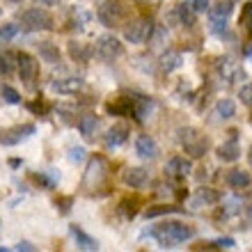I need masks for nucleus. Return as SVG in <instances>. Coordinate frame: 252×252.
<instances>
[{
  "mask_svg": "<svg viewBox=\"0 0 252 252\" xmlns=\"http://www.w3.org/2000/svg\"><path fill=\"white\" fill-rule=\"evenodd\" d=\"M152 239L158 241L160 248H177L181 243H186L195 236V229L186 222H177V220H167V222H160L149 232Z\"/></svg>",
  "mask_w": 252,
  "mask_h": 252,
  "instance_id": "1",
  "label": "nucleus"
},
{
  "mask_svg": "<svg viewBox=\"0 0 252 252\" xmlns=\"http://www.w3.org/2000/svg\"><path fill=\"white\" fill-rule=\"evenodd\" d=\"M108 177H110V165L101 154H94L92 158L87 160L85 174H83V190L87 192H96L106 186Z\"/></svg>",
  "mask_w": 252,
  "mask_h": 252,
  "instance_id": "2",
  "label": "nucleus"
},
{
  "mask_svg": "<svg viewBox=\"0 0 252 252\" xmlns=\"http://www.w3.org/2000/svg\"><path fill=\"white\" fill-rule=\"evenodd\" d=\"M179 135V145L184 147V152L190 156V158H202L206 152H209V138L199 128H192V126H184L177 131Z\"/></svg>",
  "mask_w": 252,
  "mask_h": 252,
  "instance_id": "3",
  "label": "nucleus"
},
{
  "mask_svg": "<svg viewBox=\"0 0 252 252\" xmlns=\"http://www.w3.org/2000/svg\"><path fill=\"white\" fill-rule=\"evenodd\" d=\"M92 55L101 62H115L124 55V46L115 34H101L96 44L92 46Z\"/></svg>",
  "mask_w": 252,
  "mask_h": 252,
  "instance_id": "4",
  "label": "nucleus"
},
{
  "mask_svg": "<svg viewBox=\"0 0 252 252\" xmlns=\"http://www.w3.org/2000/svg\"><path fill=\"white\" fill-rule=\"evenodd\" d=\"M21 28L28 32H39V30H53V16L41 9V7H30L21 12Z\"/></svg>",
  "mask_w": 252,
  "mask_h": 252,
  "instance_id": "5",
  "label": "nucleus"
},
{
  "mask_svg": "<svg viewBox=\"0 0 252 252\" xmlns=\"http://www.w3.org/2000/svg\"><path fill=\"white\" fill-rule=\"evenodd\" d=\"M152 34H154V21L149 16H140V19L128 21L124 28V39L128 44H145Z\"/></svg>",
  "mask_w": 252,
  "mask_h": 252,
  "instance_id": "6",
  "label": "nucleus"
},
{
  "mask_svg": "<svg viewBox=\"0 0 252 252\" xmlns=\"http://www.w3.org/2000/svg\"><path fill=\"white\" fill-rule=\"evenodd\" d=\"M16 66H19V76H21V80H23V85H26L28 90H34L37 76H39V62L34 60L30 53L21 51V53L16 55Z\"/></svg>",
  "mask_w": 252,
  "mask_h": 252,
  "instance_id": "7",
  "label": "nucleus"
},
{
  "mask_svg": "<svg viewBox=\"0 0 252 252\" xmlns=\"http://www.w3.org/2000/svg\"><path fill=\"white\" fill-rule=\"evenodd\" d=\"M206 12H209V26H211V30L220 34V32H225L227 21H229V16L234 12V5L229 0H220L213 7H209Z\"/></svg>",
  "mask_w": 252,
  "mask_h": 252,
  "instance_id": "8",
  "label": "nucleus"
},
{
  "mask_svg": "<svg viewBox=\"0 0 252 252\" xmlns=\"http://www.w3.org/2000/svg\"><path fill=\"white\" fill-rule=\"evenodd\" d=\"M99 21L103 26L108 28H117L122 26V21H124V14H126V7L122 5L120 0H106L103 5L99 7Z\"/></svg>",
  "mask_w": 252,
  "mask_h": 252,
  "instance_id": "9",
  "label": "nucleus"
},
{
  "mask_svg": "<svg viewBox=\"0 0 252 252\" xmlns=\"http://www.w3.org/2000/svg\"><path fill=\"white\" fill-rule=\"evenodd\" d=\"M34 124H19V126H12V128H2L0 131V145L2 147H14L28 140L30 135H34Z\"/></svg>",
  "mask_w": 252,
  "mask_h": 252,
  "instance_id": "10",
  "label": "nucleus"
},
{
  "mask_svg": "<svg viewBox=\"0 0 252 252\" xmlns=\"http://www.w3.org/2000/svg\"><path fill=\"white\" fill-rule=\"evenodd\" d=\"M216 71H218V78L225 80L227 85H232V83H236V80L243 76V69H241V64L234 58H220L218 62H216Z\"/></svg>",
  "mask_w": 252,
  "mask_h": 252,
  "instance_id": "11",
  "label": "nucleus"
},
{
  "mask_svg": "<svg viewBox=\"0 0 252 252\" xmlns=\"http://www.w3.org/2000/svg\"><path fill=\"white\" fill-rule=\"evenodd\" d=\"M135 103H138V96H117V99L106 103V113L115 115V117H128V115L133 117Z\"/></svg>",
  "mask_w": 252,
  "mask_h": 252,
  "instance_id": "12",
  "label": "nucleus"
},
{
  "mask_svg": "<svg viewBox=\"0 0 252 252\" xmlns=\"http://www.w3.org/2000/svg\"><path fill=\"white\" fill-rule=\"evenodd\" d=\"M126 140H128V128L124 124H115L113 128H108V133L103 135V147H106L108 152H115V149H120L124 145Z\"/></svg>",
  "mask_w": 252,
  "mask_h": 252,
  "instance_id": "13",
  "label": "nucleus"
},
{
  "mask_svg": "<svg viewBox=\"0 0 252 252\" xmlns=\"http://www.w3.org/2000/svg\"><path fill=\"white\" fill-rule=\"evenodd\" d=\"M122 181H124L128 188H145L149 184V172H147L145 167H126L124 172H122Z\"/></svg>",
  "mask_w": 252,
  "mask_h": 252,
  "instance_id": "14",
  "label": "nucleus"
},
{
  "mask_svg": "<svg viewBox=\"0 0 252 252\" xmlns=\"http://www.w3.org/2000/svg\"><path fill=\"white\" fill-rule=\"evenodd\" d=\"M165 172L170 177H174V179H184V177H188L192 172V163L186 156H172V158L167 160Z\"/></svg>",
  "mask_w": 252,
  "mask_h": 252,
  "instance_id": "15",
  "label": "nucleus"
},
{
  "mask_svg": "<svg viewBox=\"0 0 252 252\" xmlns=\"http://www.w3.org/2000/svg\"><path fill=\"white\" fill-rule=\"evenodd\" d=\"M69 234H71V239L76 241V248H78V250H83V252H96L99 250L96 239H92L90 234H85L78 225H69Z\"/></svg>",
  "mask_w": 252,
  "mask_h": 252,
  "instance_id": "16",
  "label": "nucleus"
},
{
  "mask_svg": "<svg viewBox=\"0 0 252 252\" xmlns=\"http://www.w3.org/2000/svg\"><path fill=\"white\" fill-rule=\"evenodd\" d=\"M216 154H218V158L222 160V163H234V160L241 158V145H239V140L234 138V133H232V138L225 140V142L216 149Z\"/></svg>",
  "mask_w": 252,
  "mask_h": 252,
  "instance_id": "17",
  "label": "nucleus"
},
{
  "mask_svg": "<svg viewBox=\"0 0 252 252\" xmlns=\"http://www.w3.org/2000/svg\"><path fill=\"white\" fill-rule=\"evenodd\" d=\"M135 154L145 160H154L158 156V145H156V140H154L152 135H140V138L135 140Z\"/></svg>",
  "mask_w": 252,
  "mask_h": 252,
  "instance_id": "18",
  "label": "nucleus"
},
{
  "mask_svg": "<svg viewBox=\"0 0 252 252\" xmlns=\"http://www.w3.org/2000/svg\"><path fill=\"white\" fill-rule=\"evenodd\" d=\"M220 202V192L213 190V188H199V190H195V195H192L190 199V209H199V206H213Z\"/></svg>",
  "mask_w": 252,
  "mask_h": 252,
  "instance_id": "19",
  "label": "nucleus"
},
{
  "mask_svg": "<svg viewBox=\"0 0 252 252\" xmlns=\"http://www.w3.org/2000/svg\"><path fill=\"white\" fill-rule=\"evenodd\" d=\"M51 87H53V92H58V94H76L85 87V83L80 78H60V80H53Z\"/></svg>",
  "mask_w": 252,
  "mask_h": 252,
  "instance_id": "20",
  "label": "nucleus"
},
{
  "mask_svg": "<svg viewBox=\"0 0 252 252\" xmlns=\"http://www.w3.org/2000/svg\"><path fill=\"white\" fill-rule=\"evenodd\" d=\"M181 64H184V55H181L179 51H167V53L160 55V71L163 73L177 71Z\"/></svg>",
  "mask_w": 252,
  "mask_h": 252,
  "instance_id": "21",
  "label": "nucleus"
},
{
  "mask_svg": "<svg viewBox=\"0 0 252 252\" xmlns=\"http://www.w3.org/2000/svg\"><path fill=\"white\" fill-rule=\"evenodd\" d=\"M250 184H252V177L246 170H232V172L227 174V186L234 188V190H243V188H248Z\"/></svg>",
  "mask_w": 252,
  "mask_h": 252,
  "instance_id": "22",
  "label": "nucleus"
},
{
  "mask_svg": "<svg viewBox=\"0 0 252 252\" xmlns=\"http://www.w3.org/2000/svg\"><path fill=\"white\" fill-rule=\"evenodd\" d=\"M96 128H99V117H96V115L87 113V115H83V117L78 120V131H80L83 138H87V140L94 138Z\"/></svg>",
  "mask_w": 252,
  "mask_h": 252,
  "instance_id": "23",
  "label": "nucleus"
},
{
  "mask_svg": "<svg viewBox=\"0 0 252 252\" xmlns=\"http://www.w3.org/2000/svg\"><path fill=\"white\" fill-rule=\"evenodd\" d=\"M69 55L73 62H87L92 58V46L83 41H69Z\"/></svg>",
  "mask_w": 252,
  "mask_h": 252,
  "instance_id": "24",
  "label": "nucleus"
},
{
  "mask_svg": "<svg viewBox=\"0 0 252 252\" xmlns=\"http://www.w3.org/2000/svg\"><path fill=\"white\" fill-rule=\"evenodd\" d=\"M37 46H39V58L44 62H48V64H58V62H60V51H58L55 44H51V41H41V44H37Z\"/></svg>",
  "mask_w": 252,
  "mask_h": 252,
  "instance_id": "25",
  "label": "nucleus"
},
{
  "mask_svg": "<svg viewBox=\"0 0 252 252\" xmlns=\"http://www.w3.org/2000/svg\"><path fill=\"white\" fill-rule=\"evenodd\" d=\"M234 113H236V103L232 99H220L213 108V117H218V120H229L234 117Z\"/></svg>",
  "mask_w": 252,
  "mask_h": 252,
  "instance_id": "26",
  "label": "nucleus"
},
{
  "mask_svg": "<svg viewBox=\"0 0 252 252\" xmlns=\"http://www.w3.org/2000/svg\"><path fill=\"white\" fill-rule=\"evenodd\" d=\"M186 211V209H179V206H170V204H160V206H149L145 211L147 218H158V216H170V213H179Z\"/></svg>",
  "mask_w": 252,
  "mask_h": 252,
  "instance_id": "27",
  "label": "nucleus"
},
{
  "mask_svg": "<svg viewBox=\"0 0 252 252\" xmlns=\"http://www.w3.org/2000/svg\"><path fill=\"white\" fill-rule=\"evenodd\" d=\"M32 181L39 184L41 188H48V190L58 186V177L53 172H32Z\"/></svg>",
  "mask_w": 252,
  "mask_h": 252,
  "instance_id": "28",
  "label": "nucleus"
},
{
  "mask_svg": "<svg viewBox=\"0 0 252 252\" xmlns=\"http://www.w3.org/2000/svg\"><path fill=\"white\" fill-rule=\"evenodd\" d=\"M177 16H179V21L186 28L195 26V12L190 9V5H188V2H181V5L177 7Z\"/></svg>",
  "mask_w": 252,
  "mask_h": 252,
  "instance_id": "29",
  "label": "nucleus"
},
{
  "mask_svg": "<svg viewBox=\"0 0 252 252\" xmlns=\"http://www.w3.org/2000/svg\"><path fill=\"white\" fill-rule=\"evenodd\" d=\"M0 101H5V103H9V106H19V103H21V94L16 92L14 87L2 85V87H0Z\"/></svg>",
  "mask_w": 252,
  "mask_h": 252,
  "instance_id": "30",
  "label": "nucleus"
},
{
  "mask_svg": "<svg viewBox=\"0 0 252 252\" xmlns=\"http://www.w3.org/2000/svg\"><path fill=\"white\" fill-rule=\"evenodd\" d=\"M16 34H19V26H16V23H7V26H0V44H5V41H12Z\"/></svg>",
  "mask_w": 252,
  "mask_h": 252,
  "instance_id": "31",
  "label": "nucleus"
},
{
  "mask_svg": "<svg viewBox=\"0 0 252 252\" xmlns=\"http://www.w3.org/2000/svg\"><path fill=\"white\" fill-rule=\"evenodd\" d=\"M241 26L246 28L248 32H252V2H246V7L241 9Z\"/></svg>",
  "mask_w": 252,
  "mask_h": 252,
  "instance_id": "32",
  "label": "nucleus"
},
{
  "mask_svg": "<svg viewBox=\"0 0 252 252\" xmlns=\"http://www.w3.org/2000/svg\"><path fill=\"white\" fill-rule=\"evenodd\" d=\"M135 206H138V199H124L120 204V211L124 218H133L135 216Z\"/></svg>",
  "mask_w": 252,
  "mask_h": 252,
  "instance_id": "33",
  "label": "nucleus"
},
{
  "mask_svg": "<svg viewBox=\"0 0 252 252\" xmlns=\"http://www.w3.org/2000/svg\"><path fill=\"white\" fill-rule=\"evenodd\" d=\"M239 99L243 106H250L252 108V83H246V85L239 90Z\"/></svg>",
  "mask_w": 252,
  "mask_h": 252,
  "instance_id": "34",
  "label": "nucleus"
},
{
  "mask_svg": "<svg viewBox=\"0 0 252 252\" xmlns=\"http://www.w3.org/2000/svg\"><path fill=\"white\" fill-rule=\"evenodd\" d=\"M28 110H30V113H34V115H41V117H44V115H48V110H51V108L46 106V103H44V101H30V103H28Z\"/></svg>",
  "mask_w": 252,
  "mask_h": 252,
  "instance_id": "35",
  "label": "nucleus"
},
{
  "mask_svg": "<svg viewBox=\"0 0 252 252\" xmlns=\"http://www.w3.org/2000/svg\"><path fill=\"white\" fill-rule=\"evenodd\" d=\"M12 69H14L12 58H9L7 53H0V76H7V73H12Z\"/></svg>",
  "mask_w": 252,
  "mask_h": 252,
  "instance_id": "36",
  "label": "nucleus"
},
{
  "mask_svg": "<svg viewBox=\"0 0 252 252\" xmlns=\"http://www.w3.org/2000/svg\"><path fill=\"white\" fill-rule=\"evenodd\" d=\"M239 199H227V202H222V209H225V211H222V218H227V216H234V213L239 211Z\"/></svg>",
  "mask_w": 252,
  "mask_h": 252,
  "instance_id": "37",
  "label": "nucleus"
},
{
  "mask_svg": "<svg viewBox=\"0 0 252 252\" xmlns=\"http://www.w3.org/2000/svg\"><path fill=\"white\" fill-rule=\"evenodd\" d=\"M55 206L60 209V213H69L73 206V197H55Z\"/></svg>",
  "mask_w": 252,
  "mask_h": 252,
  "instance_id": "38",
  "label": "nucleus"
},
{
  "mask_svg": "<svg viewBox=\"0 0 252 252\" xmlns=\"http://www.w3.org/2000/svg\"><path fill=\"white\" fill-rule=\"evenodd\" d=\"M83 158H85V149H83V147H71V149H69V160H71V163H80Z\"/></svg>",
  "mask_w": 252,
  "mask_h": 252,
  "instance_id": "39",
  "label": "nucleus"
},
{
  "mask_svg": "<svg viewBox=\"0 0 252 252\" xmlns=\"http://www.w3.org/2000/svg\"><path fill=\"white\" fill-rule=\"evenodd\" d=\"M188 5H190V9L195 14L197 12H206V9H209V0H186Z\"/></svg>",
  "mask_w": 252,
  "mask_h": 252,
  "instance_id": "40",
  "label": "nucleus"
},
{
  "mask_svg": "<svg viewBox=\"0 0 252 252\" xmlns=\"http://www.w3.org/2000/svg\"><path fill=\"white\" fill-rule=\"evenodd\" d=\"M216 250H229V248H234V239H229V236H225V239H218L211 243Z\"/></svg>",
  "mask_w": 252,
  "mask_h": 252,
  "instance_id": "41",
  "label": "nucleus"
},
{
  "mask_svg": "<svg viewBox=\"0 0 252 252\" xmlns=\"http://www.w3.org/2000/svg\"><path fill=\"white\" fill-rule=\"evenodd\" d=\"M16 250H26V252H32V250H34V246H32V243H28V241H21L19 246H16Z\"/></svg>",
  "mask_w": 252,
  "mask_h": 252,
  "instance_id": "42",
  "label": "nucleus"
},
{
  "mask_svg": "<svg viewBox=\"0 0 252 252\" xmlns=\"http://www.w3.org/2000/svg\"><path fill=\"white\" fill-rule=\"evenodd\" d=\"M138 2H145V5H158L160 0H138Z\"/></svg>",
  "mask_w": 252,
  "mask_h": 252,
  "instance_id": "43",
  "label": "nucleus"
},
{
  "mask_svg": "<svg viewBox=\"0 0 252 252\" xmlns=\"http://www.w3.org/2000/svg\"><path fill=\"white\" fill-rule=\"evenodd\" d=\"M39 2H44V5H58L60 0H39Z\"/></svg>",
  "mask_w": 252,
  "mask_h": 252,
  "instance_id": "44",
  "label": "nucleus"
},
{
  "mask_svg": "<svg viewBox=\"0 0 252 252\" xmlns=\"http://www.w3.org/2000/svg\"><path fill=\"white\" fill-rule=\"evenodd\" d=\"M246 55H248V60H250V62H252V44H250V46H248V48H246Z\"/></svg>",
  "mask_w": 252,
  "mask_h": 252,
  "instance_id": "45",
  "label": "nucleus"
},
{
  "mask_svg": "<svg viewBox=\"0 0 252 252\" xmlns=\"http://www.w3.org/2000/svg\"><path fill=\"white\" fill-rule=\"evenodd\" d=\"M9 165H12V167H19L21 160H19V158H12V160H9Z\"/></svg>",
  "mask_w": 252,
  "mask_h": 252,
  "instance_id": "46",
  "label": "nucleus"
},
{
  "mask_svg": "<svg viewBox=\"0 0 252 252\" xmlns=\"http://www.w3.org/2000/svg\"><path fill=\"white\" fill-rule=\"evenodd\" d=\"M5 2H9V5H21L23 0H5Z\"/></svg>",
  "mask_w": 252,
  "mask_h": 252,
  "instance_id": "47",
  "label": "nucleus"
},
{
  "mask_svg": "<svg viewBox=\"0 0 252 252\" xmlns=\"http://www.w3.org/2000/svg\"><path fill=\"white\" fill-rule=\"evenodd\" d=\"M248 220H250V222H252V206H250V209H248Z\"/></svg>",
  "mask_w": 252,
  "mask_h": 252,
  "instance_id": "48",
  "label": "nucleus"
},
{
  "mask_svg": "<svg viewBox=\"0 0 252 252\" xmlns=\"http://www.w3.org/2000/svg\"><path fill=\"white\" fill-rule=\"evenodd\" d=\"M248 160H250V165H252V147H250V152H248Z\"/></svg>",
  "mask_w": 252,
  "mask_h": 252,
  "instance_id": "49",
  "label": "nucleus"
}]
</instances>
